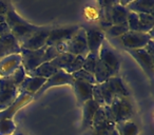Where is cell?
I'll return each instance as SVG.
<instances>
[{
  "instance_id": "1",
  "label": "cell",
  "mask_w": 154,
  "mask_h": 135,
  "mask_svg": "<svg viewBox=\"0 0 154 135\" xmlns=\"http://www.w3.org/2000/svg\"><path fill=\"white\" fill-rule=\"evenodd\" d=\"M101 5L99 23L101 29H108L111 26L127 22L129 10L122 5L119 1H100Z\"/></svg>"
},
{
  "instance_id": "2",
  "label": "cell",
  "mask_w": 154,
  "mask_h": 135,
  "mask_svg": "<svg viewBox=\"0 0 154 135\" xmlns=\"http://www.w3.org/2000/svg\"><path fill=\"white\" fill-rule=\"evenodd\" d=\"M5 22L11 30V34L17 39L19 44H21L26 39H28L31 35L40 29V26H34L20 17L11 3L5 14Z\"/></svg>"
},
{
  "instance_id": "3",
  "label": "cell",
  "mask_w": 154,
  "mask_h": 135,
  "mask_svg": "<svg viewBox=\"0 0 154 135\" xmlns=\"http://www.w3.org/2000/svg\"><path fill=\"white\" fill-rule=\"evenodd\" d=\"M101 95H103L105 106H110L115 97H129V91L124 84V80L118 75L109 78L103 84H97Z\"/></svg>"
},
{
  "instance_id": "4",
  "label": "cell",
  "mask_w": 154,
  "mask_h": 135,
  "mask_svg": "<svg viewBox=\"0 0 154 135\" xmlns=\"http://www.w3.org/2000/svg\"><path fill=\"white\" fill-rule=\"evenodd\" d=\"M114 124L131 120L134 115V109L129 97H115L110 105Z\"/></svg>"
},
{
  "instance_id": "5",
  "label": "cell",
  "mask_w": 154,
  "mask_h": 135,
  "mask_svg": "<svg viewBox=\"0 0 154 135\" xmlns=\"http://www.w3.org/2000/svg\"><path fill=\"white\" fill-rule=\"evenodd\" d=\"M64 44V53L72 54L74 56H82V57L86 58L88 54L90 53L88 49V44H87V39H86V30L85 28H82Z\"/></svg>"
},
{
  "instance_id": "6",
  "label": "cell",
  "mask_w": 154,
  "mask_h": 135,
  "mask_svg": "<svg viewBox=\"0 0 154 135\" xmlns=\"http://www.w3.org/2000/svg\"><path fill=\"white\" fill-rule=\"evenodd\" d=\"M18 88L9 77H0V111L9 108L18 97Z\"/></svg>"
},
{
  "instance_id": "7",
  "label": "cell",
  "mask_w": 154,
  "mask_h": 135,
  "mask_svg": "<svg viewBox=\"0 0 154 135\" xmlns=\"http://www.w3.org/2000/svg\"><path fill=\"white\" fill-rule=\"evenodd\" d=\"M153 37L149 33H139L129 31L125 35L119 37L122 44L126 48V50H138L143 49Z\"/></svg>"
},
{
  "instance_id": "8",
  "label": "cell",
  "mask_w": 154,
  "mask_h": 135,
  "mask_svg": "<svg viewBox=\"0 0 154 135\" xmlns=\"http://www.w3.org/2000/svg\"><path fill=\"white\" fill-rule=\"evenodd\" d=\"M45 50V47L42 48V49L35 50V51L21 49V52H20V56H21V66L24 69L26 74L34 71L36 68H38L40 64L43 63L42 59H43Z\"/></svg>"
},
{
  "instance_id": "9",
  "label": "cell",
  "mask_w": 154,
  "mask_h": 135,
  "mask_svg": "<svg viewBox=\"0 0 154 135\" xmlns=\"http://www.w3.org/2000/svg\"><path fill=\"white\" fill-rule=\"evenodd\" d=\"M79 29H80L79 26H66V28H59V29H51L45 47H54V45L66 42Z\"/></svg>"
},
{
  "instance_id": "10",
  "label": "cell",
  "mask_w": 154,
  "mask_h": 135,
  "mask_svg": "<svg viewBox=\"0 0 154 135\" xmlns=\"http://www.w3.org/2000/svg\"><path fill=\"white\" fill-rule=\"evenodd\" d=\"M98 57L99 60L105 64L107 68H109L110 70L114 71L116 74H118L120 69V61L118 56L116 55V53L114 52V50L111 48V45L109 44L107 40H103V44L100 47V50L98 52Z\"/></svg>"
},
{
  "instance_id": "11",
  "label": "cell",
  "mask_w": 154,
  "mask_h": 135,
  "mask_svg": "<svg viewBox=\"0 0 154 135\" xmlns=\"http://www.w3.org/2000/svg\"><path fill=\"white\" fill-rule=\"evenodd\" d=\"M50 31H51V28H40L37 32L32 34L28 39H26L20 44L21 49L35 51V50H39L45 48V44H47V40H48V37H49Z\"/></svg>"
},
{
  "instance_id": "12",
  "label": "cell",
  "mask_w": 154,
  "mask_h": 135,
  "mask_svg": "<svg viewBox=\"0 0 154 135\" xmlns=\"http://www.w3.org/2000/svg\"><path fill=\"white\" fill-rule=\"evenodd\" d=\"M85 30H86V39L89 52L98 55L100 47L106 38V34L100 28L90 26V28H87Z\"/></svg>"
},
{
  "instance_id": "13",
  "label": "cell",
  "mask_w": 154,
  "mask_h": 135,
  "mask_svg": "<svg viewBox=\"0 0 154 135\" xmlns=\"http://www.w3.org/2000/svg\"><path fill=\"white\" fill-rule=\"evenodd\" d=\"M73 81H74V78H73V76L71 74H68L66 72L61 71V70H57V72L53 76L48 78L47 81L45 82V84L36 93L35 97L37 95H41L42 93H45V91H47L48 89L52 88V87H58L62 86V84H72Z\"/></svg>"
},
{
  "instance_id": "14",
  "label": "cell",
  "mask_w": 154,
  "mask_h": 135,
  "mask_svg": "<svg viewBox=\"0 0 154 135\" xmlns=\"http://www.w3.org/2000/svg\"><path fill=\"white\" fill-rule=\"evenodd\" d=\"M129 54L136 60L139 63V66L143 68V70L146 72L150 78L153 77V56L149 55L145 49H138V50H127Z\"/></svg>"
},
{
  "instance_id": "15",
  "label": "cell",
  "mask_w": 154,
  "mask_h": 135,
  "mask_svg": "<svg viewBox=\"0 0 154 135\" xmlns=\"http://www.w3.org/2000/svg\"><path fill=\"white\" fill-rule=\"evenodd\" d=\"M21 47L12 34L0 38V60L13 54H20Z\"/></svg>"
},
{
  "instance_id": "16",
  "label": "cell",
  "mask_w": 154,
  "mask_h": 135,
  "mask_svg": "<svg viewBox=\"0 0 154 135\" xmlns=\"http://www.w3.org/2000/svg\"><path fill=\"white\" fill-rule=\"evenodd\" d=\"M73 88H74V92L76 95L77 99V105L82 106L88 100L93 99L92 93H93V87L92 84H88V82L82 81V80H75L72 84Z\"/></svg>"
},
{
  "instance_id": "17",
  "label": "cell",
  "mask_w": 154,
  "mask_h": 135,
  "mask_svg": "<svg viewBox=\"0 0 154 135\" xmlns=\"http://www.w3.org/2000/svg\"><path fill=\"white\" fill-rule=\"evenodd\" d=\"M21 66L20 54H13L0 60V77H9Z\"/></svg>"
},
{
  "instance_id": "18",
  "label": "cell",
  "mask_w": 154,
  "mask_h": 135,
  "mask_svg": "<svg viewBox=\"0 0 154 135\" xmlns=\"http://www.w3.org/2000/svg\"><path fill=\"white\" fill-rule=\"evenodd\" d=\"M33 98V95H30L28 93H20L19 96L16 98V100L7 108L3 111H0V120L1 119H12L14 114L23 106H26L28 103H30Z\"/></svg>"
},
{
  "instance_id": "19",
  "label": "cell",
  "mask_w": 154,
  "mask_h": 135,
  "mask_svg": "<svg viewBox=\"0 0 154 135\" xmlns=\"http://www.w3.org/2000/svg\"><path fill=\"white\" fill-rule=\"evenodd\" d=\"M47 81L45 78L40 77H31V76H26L24 80L21 82L19 87H18V92L19 93H28L30 95H36V93L41 89V87L45 84Z\"/></svg>"
},
{
  "instance_id": "20",
  "label": "cell",
  "mask_w": 154,
  "mask_h": 135,
  "mask_svg": "<svg viewBox=\"0 0 154 135\" xmlns=\"http://www.w3.org/2000/svg\"><path fill=\"white\" fill-rule=\"evenodd\" d=\"M82 107V131H87L88 129L91 128L93 121V117H94L95 113H96L97 109L100 106H98L93 99L88 100L85 103Z\"/></svg>"
},
{
  "instance_id": "21",
  "label": "cell",
  "mask_w": 154,
  "mask_h": 135,
  "mask_svg": "<svg viewBox=\"0 0 154 135\" xmlns=\"http://www.w3.org/2000/svg\"><path fill=\"white\" fill-rule=\"evenodd\" d=\"M129 12H133L136 14H148V15H153V8L154 1L153 0H134V1H129L126 5Z\"/></svg>"
},
{
  "instance_id": "22",
  "label": "cell",
  "mask_w": 154,
  "mask_h": 135,
  "mask_svg": "<svg viewBox=\"0 0 154 135\" xmlns=\"http://www.w3.org/2000/svg\"><path fill=\"white\" fill-rule=\"evenodd\" d=\"M74 59H75V56L72 55V54L62 53V54H60V55H58L55 59L52 60L50 63H51L56 70H61V71L66 72L70 69V66H72Z\"/></svg>"
},
{
  "instance_id": "23",
  "label": "cell",
  "mask_w": 154,
  "mask_h": 135,
  "mask_svg": "<svg viewBox=\"0 0 154 135\" xmlns=\"http://www.w3.org/2000/svg\"><path fill=\"white\" fill-rule=\"evenodd\" d=\"M116 75H117V74H116L115 72L110 70L109 68H107V66L98 59L96 69H95V72H94V78H95V81H96V84H103V82H105L106 80H108L109 78L113 77V76H116Z\"/></svg>"
},
{
  "instance_id": "24",
  "label": "cell",
  "mask_w": 154,
  "mask_h": 135,
  "mask_svg": "<svg viewBox=\"0 0 154 135\" xmlns=\"http://www.w3.org/2000/svg\"><path fill=\"white\" fill-rule=\"evenodd\" d=\"M56 72H57V70H56L50 62H43L38 68H36L34 71L26 74V76H31V77H40V78H45V79H48V78H50L51 76H53Z\"/></svg>"
},
{
  "instance_id": "25",
  "label": "cell",
  "mask_w": 154,
  "mask_h": 135,
  "mask_svg": "<svg viewBox=\"0 0 154 135\" xmlns=\"http://www.w3.org/2000/svg\"><path fill=\"white\" fill-rule=\"evenodd\" d=\"M115 129V124L106 121L103 124H93L90 129L85 131V135H110Z\"/></svg>"
},
{
  "instance_id": "26",
  "label": "cell",
  "mask_w": 154,
  "mask_h": 135,
  "mask_svg": "<svg viewBox=\"0 0 154 135\" xmlns=\"http://www.w3.org/2000/svg\"><path fill=\"white\" fill-rule=\"evenodd\" d=\"M115 130L118 135H137L138 134V126L134 121H124L115 124Z\"/></svg>"
},
{
  "instance_id": "27",
  "label": "cell",
  "mask_w": 154,
  "mask_h": 135,
  "mask_svg": "<svg viewBox=\"0 0 154 135\" xmlns=\"http://www.w3.org/2000/svg\"><path fill=\"white\" fill-rule=\"evenodd\" d=\"M127 32H129L128 23L127 22L120 24H115V26H111L110 28L106 29L103 31V33H107L112 38H119L120 36L125 35Z\"/></svg>"
},
{
  "instance_id": "28",
  "label": "cell",
  "mask_w": 154,
  "mask_h": 135,
  "mask_svg": "<svg viewBox=\"0 0 154 135\" xmlns=\"http://www.w3.org/2000/svg\"><path fill=\"white\" fill-rule=\"evenodd\" d=\"M98 59H99V57H98V55H97V54L89 53L88 56L85 58L82 69H84L85 71L89 72V73H91V74H93V75H94V72H95V69H96Z\"/></svg>"
},
{
  "instance_id": "29",
  "label": "cell",
  "mask_w": 154,
  "mask_h": 135,
  "mask_svg": "<svg viewBox=\"0 0 154 135\" xmlns=\"http://www.w3.org/2000/svg\"><path fill=\"white\" fill-rule=\"evenodd\" d=\"M72 76H73V78H74L75 80H82V81L88 82V84H92V86H95V84H96L94 75H93V74H91V73H89V72L85 71L84 69L75 72V73H73Z\"/></svg>"
},
{
  "instance_id": "30",
  "label": "cell",
  "mask_w": 154,
  "mask_h": 135,
  "mask_svg": "<svg viewBox=\"0 0 154 135\" xmlns=\"http://www.w3.org/2000/svg\"><path fill=\"white\" fill-rule=\"evenodd\" d=\"M16 127L12 119L0 120V135H11L14 133Z\"/></svg>"
},
{
  "instance_id": "31",
  "label": "cell",
  "mask_w": 154,
  "mask_h": 135,
  "mask_svg": "<svg viewBox=\"0 0 154 135\" xmlns=\"http://www.w3.org/2000/svg\"><path fill=\"white\" fill-rule=\"evenodd\" d=\"M26 77V71H24L23 68H22V66H20L11 76H9L11 81L13 82L17 88L21 84V82L23 81Z\"/></svg>"
},
{
  "instance_id": "32",
  "label": "cell",
  "mask_w": 154,
  "mask_h": 135,
  "mask_svg": "<svg viewBox=\"0 0 154 135\" xmlns=\"http://www.w3.org/2000/svg\"><path fill=\"white\" fill-rule=\"evenodd\" d=\"M58 55H60L59 51L56 47H45V53H43V62H51L53 59H55Z\"/></svg>"
},
{
  "instance_id": "33",
  "label": "cell",
  "mask_w": 154,
  "mask_h": 135,
  "mask_svg": "<svg viewBox=\"0 0 154 135\" xmlns=\"http://www.w3.org/2000/svg\"><path fill=\"white\" fill-rule=\"evenodd\" d=\"M109 121L106 117L105 114V110H103V107H99L97 109L96 113H95L94 117H93V121H92V126L93 124H103V122ZM111 122V121H110Z\"/></svg>"
},
{
  "instance_id": "34",
  "label": "cell",
  "mask_w": 154,
  "mask_h": 135,
  "mask_svg": "<svg viewBox=\"0 0 154 135\" xmlns=\"http://www.w3.org/2000/svg\"><path fill=\"white\" fill-rule=\"evenodd\" d=\"M10 34H11V30H10L7 22L0 23V38H1V37L8 36V35H10Z\"/></svg>"
},
{
  "instance_id": "35",
  "label": "cell",
  "mask_w": 154,
  "mask_h": 135,
  "mask_svg": "<svg viewBox=\"0 0 154 135\" xmlns=\"http://www.w3.org/2000/svg\"><path fill=\"white\" fill-rule=\"evenodd\" d=\"M10 3L7 1H0V15H5L9 10Z\"/></svg>"
},
{
  "instance_id": "36",
  "label": "cell",
  "mask_w": 154,
  "mask_h": 135,
  "mask_svg": "<svg viewBox=\"0 0 154 135\" xmlns=\"http://www.w3.org/2000/svg\"><path fill=\"white\" fill-rule=\"evenodd\" d=\"M143 49H145V51L147 52L148 54H149V55H151V56H153L154 57V50H153V39H152V40H150L149 42L147 43V45H146L145 48H143Z\"/></svg>"
},
{
  "instance_id": "37",
  "label": "cell",
  "mask_w": 154,
  "mask_h": 135,
  "mask_svg": "<svg viewBox=\"0 0 154 135\" xmlns=\"http://www.w3.org/2000/svg\"><path fill=\"white\" fill-rule=\"evenodd\" d=\"M5 22V15H0V23Z\"/></svg>"
},
{
  "instance_id": "38",
  "label": "cell",
  "mask_w": 154,
  "mask_h": 135,
  "mask_svg": "<svg viewBox=\"0 0 154 135\" xmlns=\"http://www.w3.org/2000/svg\"><path fill=\"white\" fill-rule=\"evenodd\" d=\"M110 135H118V134H117V132H116L115 129H114V130L112 131V133H111V134H110Z\"/></svg>"
},
{
  "instance_id": "39",
  "label": "cell",
  "mask_w": 154,
  "mask_h": 135,
  "mask_svg": "<svg viewBox=\"0 0 154 135\" xmlns=\"http://www.w3.org/2000/svg\"><path fill=\"white\" fill-rule=\"evenodd\" d=\"M14 135H23V134H22L21 132H16V133H15V134H14Z\"/></svg>"
}]
</instances>
